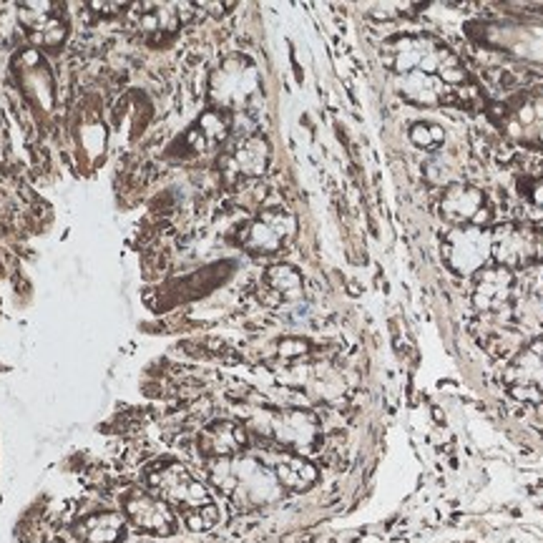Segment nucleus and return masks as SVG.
Returning <instances> with one entry per match:
<instances>
[{
  "label": "nucleus",
  "instance_id": "obj_1",
  "mask_svg": "<svg viewBox=\"0 0 543 543\" xmlns=\"http://www.w3.org/2000/svg\"><path fill=\"white\" fill-rule=\"evenodd\" d=\"M212 480L234 503L247 508L267 506L282 496V485H279L274 470L265 468L259 461L244 458V455L217 458L212 465Z\"/></svg>",
  "mask_w": 543,
  "mask_h": 543
},
{
  "label": "nucleus",
  "instance_id": "obj_2",
  "mask_svg": "<svg viewBox=\"0 0 543 543\" xmlns=\"http://www.w3.org/2000/svg\"><path fill=\"white\" fill-rule=\"evenodd\" d=\"M209 93H212V101L221 109H252L262 98L257 66L244 56H232L212 74Z\"/></svg>",
  "mask_w": 543,
  "mask_h": 543
},
{
  "label": "nucleus",
  "instance_id": "obj_3",
  "mask_svg": "<svg viewBox=\"0 0 543 543\" xmlns=\"http://www.w3.org/2000/svg\"><path fill=\"white\" fill-rule=\"evenodd\" d=\"M254 428L259 433L269 435L285 448H292L297 453H309L317 448L320 441V425L317 418L307 410L287 408V410H265L254 418Z\"/></svg>",
  "mask_w": 543,
  "mask_h": 543
},
{
  "label": "nucleus",
  "instance_id": "obj_4",
  "mask_svg": "<svg viewBox=\"0 0 543 543\" xmlns=\"http://www.w3.org/2000/svg\"><path fill=\"white\" fill-rule=\"evenodd\" d=\"M151 485L156 488V493L162 496L166 503H174L186 513H194L199 508L212 506V496L206 491V485H201L197 478L191 476L189 470L179 465V463H169L162 465L151 476Z\"/></svg>",
  "mask_w": 543,
  "mask_h": 543
},
{
  "label": "nucleus",
  "instance_id": "obj_5",
  "mask_svg": "<svg viewBox=\"0 0 543 543\" xmlns=\"http://www.w3.org/2000/svg\"><path fill=\"white\" fill-rule=\"evenodd\" d=\"M443 254L458 274H473L491 257V234L483 227H455L443 244Z\"/></svg>",
  "mask_w": 543,
  "mask_h": 543
},
{
  "label": "nucleus",
  "instance_id": "obj_6",
  "mask_svg": "<svg viewBox=\"0 0 543 543\" xmlns=\"http://www.w3.org/2000/svg\"><path fill=\"white\" fill-rule=\"evenodd\" d=\"M390 53V66L395 68L397 74H412V71H423V74L433 76L441 63L448 58V53H443L441 48H435L433 41L428 38H397L388 45Z\"/></svg>",
  "mask_w": 543,
  "mask_h": 543
},
{
  "label": "nucleus",
  "instance_id": "obj_7",
  "mask_svg": "<svg viewBox=\"0 0 543 543\" xmlns=\"http://www.w3.org/2000/svg\"><path fill=\"white\" fill-rule=\"evenodd\" d=\"M294 217L285 209H267L244 229V244L257 252H277L294 234Z\"/></svg>",
  "mask_w": 543,
  "mask_h": 543
},
{
  "label": "nucleus",
  "instance_id": "obj_8",
  "mask_svg": "<svg viewBox=\"0 0 543 543\" xmlns=\"http://www.w3.org/2000/svg\"><path fill=\"white\" fill-rule=\"evenodd\" d=\"M23 28L28 30V38L36 45H60L68 36V25L60 15V8L48 5V3H36V5L21 8Z\"/></svg>",
  "mask_w": 543,
  "mask_h": 543
},
{
  "label": "nucleus",
  "instance_id": "obj_9",
  "mask_svg": "<svg viewBox=\"0 0 543 543\" xmlns=\"http://www.w3.org/2000/svg\"><path fill=\"white\" fill-rule=\"evenodd\" d=\"M126 513L141 531L156 533V536H171L177 529V516L164 498H154L148 493H133L126 500Z\"/></svg>",
  "mask_w": 543,
  "mask_h": 543
},
{
  "label": "nucleus",
  "instance_id": "obj_10",
  "mask_svg": "<svg viewBox=\"0 0 543 543\" xmlns=\"http://www.w3.org/2000/svg\"><path fill=\"white\" fill-rule=\"evenodd\" d=\"M133 15V25L146 36H171L181 23V8L166 3H144L129 8Z\"/></svg>",
  "mask_w": 543,
  "mask_h": 543
},
{
  "label": "nucleus",
  "instance_id": "obj_11",
  "mask_svg": "<svg viewBox=\"0 0 543 543\" xmlns=\"http://www.w3.org/2000/svg\"><path fill=\"white\" fill-rule=\"evenodd\" d=\"M247 445V433L232 420H217L201 433V450L212 458H232Z\"/></svg>",
  "mask_w": 543,
  "mask_h": 543
},
{
  "label": "nucleus",
  "instance_id": "obj_12",
  "mask_svg": "<svg viewBox=\"0 0 543 543\" xmlns=\"http://www.w3.org/2000/svg\"><path fill=\"white\" fill-rule=\"evenodd\" d=\"M511 285L513 277L506 267H488L478 274L476 289H473V304L478 309H493L498 307L500 302L508 300L511 294Z\"/></svg>",
  "mask_w": 543,
  "mask_h": 543
},
{
  "label": "nucleus",
  "instance_id": "obj_13",
  "mask_svg": "<svg viewBox=\"0 0 543 543\" xmlns=\"http://www.w3.org/2000/svg\"><path fill=\"white\" fill-rule=\"evenodd\" d=\"M480 209H483V194L476 186H468V184H453L445 191L441 206L443 217L448 221H453V224L473 221Z\"/></svg>",
  "mask_w": 543,
  "mask_h": 543
},
{
  "label": "nucleus",
  "instance_id": "obj_14",
  "mask_svg": "<svg viewBox=\"0 0 543 543\" xmlns=\"http://www.w3.org/2000/svg\"><path fill=\"white\" fill-rule=\"evenodd\" d=\"M229 164L239 177H262L269 166V144L262 136H247L234 148Z\"/></svg>",
  "mask_w": 543,
  "mask_h": 543
},
{
  "label": "nucleus",
  "instance_id": "obj_15",
  "mask_svg": "<svg viewBox=\"0 0 543 543\" xmlns=\"http://www.w3.org/2000/svg\"><path fill=\"white\" fill-rule=\"evenodd\" d=\"M274 476H277L282 488L307 491L317 480V468L309 461H304L302 455H279L274 461Z\"/></svg>",
  "mask_w": 543,
  "mask_h": 543
},
{
  "label": "nucleus",
  "instance_id": "obj_16",
  "mask_svg": "<svg viewBox=\"0 0 543 543\" xmlns=\"http://www.w3.org/2000/svg\"><path fill=\"white\" fill-rule=\"evenodd\" d=\"M491 254L500 265L516 267L529 257V239L513 227H500L491 234Z\"/></svg>",
  "mask_w": 543,
  "mask_h": 543
},
{
  "label": "nucleus",
  "instance_id": "obj_17",
  "mask_svg": "<svg viewBox=\"0 0 543 543\" xmlns=\"http://www.w3.org/2000/svg\"><path fill=\"white\" fill-rule=\"evenodd\" d=\"M124 518L118 513H96L78 526V538L83 543H116L124 536Z\"/></svg>",
  "mask_w": 543,
  "mask_h": 543
},
{
  "label": "nucleus",
  "instance_id": "obj_18",
  "mask_svg": "<svg viewBox=\"0 0 543 543\" xmlns=\"http://www.w3.org/2000/svg\"><path fill=\"white\" fill-rule=\"evenodd\" d=\"M400 91H403L410 101L415 103H425V106H435L441 101L443 96V83L438 78H433L430 74H423V71H412V74L403 76L400 81Z\"/></svg>",
  "mask_w": 543,
  "mask_h": 543
},
{
  "label": "nucleus",
  "instance_id": "obj_19",
  "mask_svg": "<svg viewBox=\"0 0 543 543\" xmlns=\"http://www.w3.org/2000/svg\"><path fill=\"white\" fill-rule=\"evenodd\" d=\"M267 285L274 289L277 294L292 300V297H300L302 292V277L300 272L289 265H274L267 269Z\"/></svg>",
  "mask_w": 543,
  "mask_h": 543
},
{
  "label": "nucleus",
  "instance_id": "obj_20",
  "mask_svg": "<svg viewBox=\"0 0 543 543\" xmlns=\"http://www.w3.org/2000/svg\"><path fill=\"white\" fill-rule=\"evenodd\" d=\"M199 133L204 136V141L214 144V141H224L229 133L227 118L221 116L219 111H206L204 116L199 118Z\"/></svg>",
  "mask_w": 543,
  "mask_h": 543
},
{
  "label": "nucleus",
  "instance_id": "obj_21",
  "mask_svg": "<svg viewBox=\"0 0 543 543\" xmlns=\"http://www.w3.org/2000/svg\"><path fill=\"white\" fill-rule=\"evenodd\" d=\"M410 141L420 148H433L435 146L433 126L430 124H415L410 129Z\"/></svg>",
  "mask_w": 543,
  "mask_h": 543
},
{
  "label": "nucleus",
  "instance_id": "obj_22",
  "mask_svg": "<svg viewBox=\"0 0 543 543\" xmlns=\"http://www.w3.org/2000/svg\"><path fill=\"white\" fill-rule=\"evenodd\" d=\"M304 350H307V345H304V342H300V340H287V342H282V345H279V353L285 355V357L302 355Z\"/></svg>",
  "mask_w": 543,
  "mask_h": 543
},
{
  "label": "nucleus",
  "instance_id": "obj_23",
  "mask_svg": "<svg viewBox=\"0 0 543 543\" xmlns=\"http://www.w3.org/2000/svg\"><path fill=\"white\" fill-rule=\"evenodd\" d=\"M93 13L96 15H118L124 13V10H129L131 5H106V3H93Z\"/></svg>",
  "mask_w": 543,
  "mask_h": 543
},
{
  "label": "nucleus",
  "instance_id": "obj_24",
  "mask_svg": "<svg viewBox=\"0 0 543 543\" xmlns=\"http://www.w3.org/2000/svg\"><path fill=\"white\" fill-rule=\"evenodd\" d=\"M533 116H536L533 106H523V109H521V121H523V124H531V121H533Z\"/></svg>",
  "mask_w": 543,
  "mask_h": 543
},
{
  "label": "nucleus",
  "instance_id": "obj_25",
  "mask_svg": "<svg viewBox=\"0 0 543 543\" xmlns=\"http://www.w3.org/2000/svg\"><path fill=\"white\" fill-rule=\"evenodd\" d=\"M533 199H536V204L543 206V184H538L536 191H533Z\"/></svg>",
  "mask_w": 543,
  "mask_h": 543
},
{
  "label": "nucleus",
  "instance_id": "obj_26",
  "mask_svg": "<svg viewBox=\"0 0 543 543\" xmlns=\"http://www.w3.org/2000/svg\"><path fill=\"white\" fill-rule=\"evenodd\" d=\"M531 350L541 355V360H543V340H541V342H533V345H531Z\"/></svg>",
  "mask_w": 543,
  "mask_h": 543
}]
</instances>
